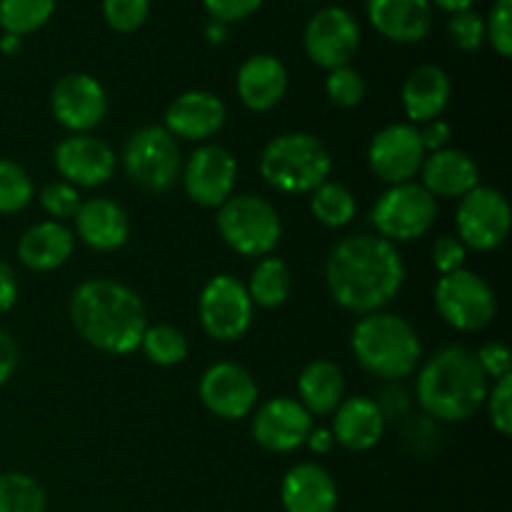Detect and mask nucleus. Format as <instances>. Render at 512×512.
I'll use <instances>...</instances> for the list:
<instances>
[{
  "mask_svg": "<svg viewBox=\"0 0 512 512\" xmlns=\"http://www.w3.org/2000/svg\"><path fill=\"white\" fill-rule=\"evenodd\" d=\"M53 118L68 133H93L108 115V93L88 73H68L50 90Z\"/></svg>",
  "mask_w": 512,
  "mask_h": 512,
  "instance_id": "nucleus-16",
  "label": "nucleus"
},
{
  "mask_svg": "<svg viewBox=\"0 0 512 512\" xmlns=\"http://www.w3.org/2000/svg\"><path fill=\"white\" fill-rule=\"evenodd\" d=\"M18 295H20L18 275H15L13 265L5 263V260L0 258V315L13 310V305L18 303Z\"/></svg>",
  "mask_w": 512,
  "mask_h": 512,
  "instance_id": "nucleus-48",
  "label": "nucleus"
},
{
  "mask_svg": "<svg viewBox=\"0 0 512 512\" xmlns=\"http://www.w3.org/2000/svg\"><path fill=\"white\" fill-rule=\"evenodd\" d=\"M215 228L233 253L243 258L273 255L283 238L278 208L263 195H230L215 215Z\"/></svg>",
  "mask_w": 512,
  "mask_h": 512,
  "instance_id": "nucleus-6",
  "label": "nucleus"
},
{
  "mask_svg": "<svg viewBox=\"0 0 512 512\" xmlns=\"http://www.w3.org/2000/svg\"><path fill=\"white\" fill-rule=\"evenodd\" d=\"M475 360H478L480 370L488 378V383H495V380L512 375L510 350L500 340H488L485 345H480V350H475Z\"/></svg>",
  "mask_w": 512,
  "mask_h": 512,
  "instance_id": "nucleus-43",
  "label": "nucleus"
},
{
  "mask_svg": "<svg viewBox=\"0 0 512 512\" xmlns=\"http://www.w3.org/2000/svg\"><path fill=\"white\" fill-rule=\"evenodd\" d=\"M373 400L375 405H378L380 413H383L385 423H388V420H405L410 415V405H413L410 393L403 388L400 380H388V383L380 388L378 398Z\"/></svg>",
  "mask_w": 512,
  "mask_h": 512,
  "instance_id": "nucleus-44",
  "label": "nucleus"
},
{
  "mask_svg": "<svg viewBox=\"0 0 512 512\" xmlns=\"http://www.w3.org/2000/svg\"><path fill=\"white\" fill-rule=\"evenodd\" d=\"M385 418L378 410L373 398L368 395H350L338 410L333 413V433L335 445L350 450V453H368L383 440Z\"/></svg>",
  "mask_w": 512,
  "mask_h": 512,
  "instance_id": "nucleus-25",
  "label": "nucleus"
},
{
  "mask_svg": "<svg viewBox=\"0 0 512 512\" xmlns=\"http://www.w3.org/2000/svg\"><path fill=\"white\" fill-rule=\"evenodd\" d=\"M260 178L283 195H310L333 175V155L313 133L290 130L265 143L258 158Z\"/></svg>",
  "mask_w": 512,
  "mask_h": 512,
  "instance_id": "nucleus-5",
  "label": "nucleus"
},
{
  "mask_svg": "<svg viewBox=\"0 0 512 512\" xmlns=\"http://www.w3.org/2000/svg\"><path fill=\"white\" fill-rule=\"evenodd\" d=\"M488 378L465 345H445L430 355L415 378V400L435 423H465L485 405Z\"/></svg>",
  "mask_w": 512,
  "mask_h": 512,
  "instance_id": "nucleus-3",
  "label": "nucleus"
},
{
  "mask_svg": "<svg viewBox=\"0 0 512 512\" xmlns=\"http://www.w3.org/2000/svg\"><path fill=\"white\" fill-rule=\"evenodd\" d=\"M403 110L408 123L425 125L430 120L443 118L453 100V83L450 75L440 65L425 63L418 65L405 78L403 90H400Z\"/></svg>",
  "mask_w": 512,
  "mask_h": 512,
  "instance_id": "nucleus-23",
  "label": "nucleus"
},
{
  "mask_svg": "<svg viewBox=\"0 0 512 512\" xmlns=\"http://www.w3.org/2000/svg\"><path fill=\"white\" fill-rule=\"evenodd\" d=\"M368 18L383 38L410 45L428 38L433 5L430 0H368Z\"/></svg>",
  "mask_w": 512,
  "mask_h": 512,
  "instance_id": "nucleus-26",
  "label": "nucleus"
},
{
  "mask_svg": "<svg viewBox=\"0 0 512 512\" xmlns=\"http://www.w3.org/2000/svg\"><path fill=\"white\" fill-rule=\"evenodd\" d=\"M288 68L280 58L270 53L250 55L243 60L235 75V93L240 103L253 113H268L278 108L280 100L288 93Z\"/></svg>",
  "mask_w": 512,
  "mask_h": 512,
  "instance_id": "nucleus-20",
  "label": "nucleus"
},
{
  "mask_svg": "<svg viewBox=\"0 0 512 512\" xmlns=\"http://www.w3.org/2000/svg\"><path fill=\"white\" fill-rule=\"evenodd\" d=\"M433 303L443 323L460 333H480L498 315V295L493 285L465 268L440 275L433 288Z\"/></svg>",
  "mask_w": 512,
  "mask_h": 512,
  "instance_id": "nucleus-9",
  "label": "nucleus"
},
{
  "mask_svg": "<svg viewBox=\"0 0 512 512\" xmlns=\"http://www.w3.org/2000/svg\"><path fill=\"white\" fill-rule=\"evenodd\" d=\"M18 360H20L18 343H15V338L8 333V330L0 328V388H3V385L15 375V370H18Z\"/></svg>",
  "mask_w": 512,
  "mask_h": 512,
  "instance_id": "nucleus-47",
  "label": "nucleus"
},
{
  "mask_svg": "<svg viewBox=\"0 0 512 512\" xmlns=\"http://www.w3.org/2000/svg\"><path fill=\"white\" fill-rule=\"evenodd\" d=\"M440 423H435L428 415H408L403 425V445L408 453L430 455L438 450L440 443Z\"/></svg>",
  "mask_w": 512,
  "mask_h": 512,
  "instance_id": "nucleus-40",
  "label": "nucleus"
},
{
  "mask_svg": "<svg viewBox=\"0 0 512 512\" xmlns=\"http://www.w3.org/2000/svg\"><path fill=\"white\" fill-rule=\"evenodd\" d=\"M35 198V185L28 170L10 158H0V215H15Z\"/></svg>",
  "mask_w": 512,
  "mask_h": 512,
  "instance_id": "nucleus-34",
  "label": "nucleus"
},
{
  "mask_svg": "<svg viewBox=\"0 0 512 512\" xmlns=\"http://www.w3.org/2000/svg\"><path fill=\"white\" fill-rule=\"evenodd\" d=\"M475 0H430V5L445 10V13H463V10H473Z\"/></svg>",
  "mask_w": 512,
  "mask_h": 512,
  "instance_id": "nucleus-51",
  "label": "nucleus"
},
{
  "mask_svg": "<svg viewBox=\"0 0 512 512\" xmlns=\"http://www.w3.org/2000/svg\"><path fill=\"white\" fill-rule=\"evenodd\" d=\"M360 25L350 10L340 5L320 8L303 30L305 55L318 68L335 70L350 65L360 48Z\"/></svg>",
  "mask_w": 512,
  "mask_h": 512,
  "instance_id": "nucleus-13",
  "label": "nucleus"
},
{
  "mask_svg": "<svg viewBox=\"0 0 512 512\" xmlns=\"http://www.w3.org/2000/svg\"><path fill=\"white\" fill-rule=\"evenodd\" d=\"M418 175L420 185L435 200H460L480 185V168L473 155L453 145L425 155Z\"/></svg>",
  "mask_w": 512,
  "mask_h": 512,
  "instance_id": "nucleus-22",
  "label": "nucleus"
},
{
  "mask_svg": "<svg viewBox=\"0 0 512 512\" xmlns=\"http://www.w3.org/2000/svg\"><path fill=\"white\" fill-rule=\"evenodd\" d=\"M305 445H308V448L313 450L315 455H328L330 450L335 448L333 433H330V428H315V425H313V430H310Z\"/></svg>",
  "mask_w": 512,
  "mask_h": 512,
  "instance_id": "nucleus-49",
  "label": "nucleus"
},
{
  "mask_svg": "<svg viewBox=\"0 0 512 512\" xmlns=\"http://www.w3.org/2000/svg\"><path fill=\"white\" fill-rule=\"evenodd\" d=\"M255 318V305L248 288L230 273L213 275L198 298V320L205 335L218 343H235L245 338Z\"/></svg>",
  "mask_w": 512,
  "mask_h": 512,
  "instance_id": "nucleus-10",
  "label": "nucleus"
},
{
  "mask_svg": "<svg viewBox=\"0 0 512 512\" xmlns=\"http://www.w3.org/2000/svg\"><path fill=\"white\" fill-rule=\"evenodd\" d=\"M45 488L28 473H0V512H45Z\"/></svg>",
  "mask_w": 512,
  "mask_h": 512,
  "instance_id": "nucleus-32",
  "label": "nucleus"
},
{
  "mask_svg": "<svg viewBox=\"0 0 512 512\" xmlns=\"http://www.w3.org/2000/svg\"><path fill=\"white\" fill-rule=\"evenodd\" d=\"M73 235L98 253L120 250L130 238V218L113 198H90L80 203L73 218Z\"/></svg>",
  "mask_w": 512,
  "mask_h": 512,
  "instance_id": "nucleus-21",
  "label": "nucleus"
},
{
  "mask_svg": "<svg viewBox=\"0 0 512 512\" xmlns=\"http://www.w3.org/2000/svg\"><path fill=\"white\" fill-rule=\"evenodd\" d=\"M512 210L508 198L498 188L478 185L458 200L455 230L463 245L475 253H493L508 240Z\"/></svg>",
  "mask_w": 512,
  "mask_h": 512,
  "instance_id": "nucleus-11",
  "label": "nucleus"
},
{
  "mask_svg": "<svg viewBox=\"0 0 512 512\" xmlns=\"http://www.w3.org/2000/svg\"><path fill=\"white\" fill-rule=\"evenodd\" d=\"M225 120L228 108L220 95L210 90H185L165 108L163 128L175 140L203 145L225 128Z\"/></svg>",
  "mask_w": 512,
  "mask_h": 512,
  "instance_id": "nucleus-19",
  "label": "nucleus"
},
{
  "mask_svg": "<svg viewBox=\"0 0 512 512\" xmlns=\"http://www.w3.org/2000/svg\"><path fill=\"white\" fill-rule=\"evenodd\" d=\"M448 35L463 53H478L485 40V18L475 10L453 13L448 20Z\"/></svg>",
  "mask_w": 512,
  "mask_h": 512,
  "instance_id": "nucleus-38",
  "label": "nucleus"
},
{
  "mask_svg": "<svg viewBox=\"0 0 512 512\" xmlns=\"http://www.w3.org/2000/svg\"><path fill=\"white\" fill-rule=\"evenodd\" d=\"M20 48H23V38L3 33V38H0V50H3L5 55H18Z\"/></svg>",
  "mask_w": 512,
  "mask_h": 512,
  "instance_id": "nucleus-52",
  "label": "nucleus"
},
{
  "mask_svg": "<svg viewBox=\"0 0 512 512\" xmlns=\"http://www.w3.org/2000/svg\"><path fill=\"white\" fill-rule=\"evenodd\" d=\"M53 165L60 180L75 188H100L118 168V155L93 133H68L53 150Z\"/></svg>",
  "mask_w": 512,
  "mask_h": 512,
  "instance_id": "nucleus-17",
  "label": "nucleus"
},
{
  "mask_svg": "<svg viewBox=\"0 0 512 512\" xmlns=\"http://www.w3.org/2000/svg\"><path fill=\"white\" fill-rule=\"evenodd\" d=\"M38 203L43 208V213L48 215V220L68 223L80 210L83 198H80V190L75 185L65 183V180H53V183L43 185V190L38 195Z\"/></svg>",
  "mask_w": 512,
  "mask_h": 512,
  "instance_id": "nucleus-36",
  "label": "nucleus"
},
{
  "mask_svg": "<svg viewBox=\"0 0 512 512\" xmlns=\"http://www.w3.org/2000/svg\"><path fill=\"white\" fill-rule=\"evenodd\" d=\"M350 348L360 368L385 383L410 378L423 358V343L413 323L388 310L360 315L350 333Z\"/></svg>",
  "mask_w": 512,
  "mask_h": 512,
  "instance_id": "nucleus-4",
  "label": "nucleus"
},
{
  "mask_svg": "<svg viewBox=\"0 0 512 512\" xmlns=\"http://www.w3.org/2000/svg\"><path fill=\"white\" fill-rule=\"evenodd\" d=\"M55 3L58 0H0V28L25 38L53 18Z\"/></svg>",
  "mask_w": 512,
  "mask_h": 512,
  "instance_id": "nucleus-33",
  "label": "nucleus"
},
{
  "mask_svg": "<svg viewBox=\"0 0 512 512\" xmlns=\"http://www.w3.org/2000/svg\"><path fill=\"white\" fill-rule=\"evenodd\" d=\"M310 213L325 228L340 230L353 223V218L358 215V200L348 185L338 183V180H325L310 193Z\"/></svg>",
  "mask_w": 512,
  "mask_h": 512,
  "instance_id": "nucleus-30",
  "label": "nucleus"
},
{
  "mask_svg": "<svg viewBox=\"0 0 512 512\" xmlns=\"http://www.w3.org/2000/svg\"><path fill=\"white\" fill-rule=\"evenodd\" d=\"M365 78L353 68V65H343V68L328 70L325 78V95L335 108H358L365 98Z\"/></svg>",
  "mask_w": 512,
  "mask_h": 512,
  "instance_id": "nucleus-35",
  "label": "nucleus"
},
{
  "mask_svg": "<svg viewBox=\"0 0 512 512\" xmlns=\"http://www.w3.org/2000/svg\"><path fill=\"white\" fill-rule=\"evenodd\" d=\"M420 140H423L425 153H438V150L450 148V140H453V125L448 120L438 118L430 120V123L418 125Z\"/></svg>",
  "mask_w": 512,
  "mask_h": 512,
  "instance_id": "nucleus-46",
  "label": "nucleus"
},
{
  "mask_svg": "<svg viewBox=\"0 0 512 512\" xmlns=\"http://www.w3.org/2000/svg\"><path fill=\"white\" fill-rule=\"evenodd\" d=\"M68 318L83 343L115 358L135 353L150 325L140 295L115 278H88L75 285Z\"/></svg>",
  "mask_w": 512,
  "mask_h": 512,
  "instance_id": "nucleus-2",
  "label": "nucleus"
},
{
  "mask_svg": "<svg viewBox=\"0 0 512 512\" xmlns=\"http://www.w3.org/2000/svg\"><path fill=\"white\" fill-rule=\"evenodd\" d=\"M418 125L390 123L373 135L368 145V165L375 178L388 185L410 183L420 173L425 160Z\"/></svg>",
  "mask_w": 512,
  "mask_h": 512,
  "instance_id": "nucleus-14",
  "label": "nucleus"
},
{
  "mask_svg": "<svg viewBox=\"0 0 512 512\" xmlns=\"http://www.w3.org/2000/svg\"><path fill=\"white\" fill-rule=\"evenodd\" d=\"M75 250V235L65 223H55V220H40V223L30 225L18 240V255L20 265L33 273H50L58 270L73 258Z\"/></svg>",
  "mask_w": 512,
  "mask_h": 512,
  "instance_id": "nucleus-27",
  "label": "nucleus"
},
{
  "mask_svg": "<svg viewBox=\"0 0 512 512\" xmlns=\"http://www.w3.org/2000/svg\"><path fill=\"white\" fill-rule=\"evenodd\" d=\"M263 3L265 0H203L210 20H218V23L225 25L250 18V15L263 8Z\"/></svg>",
  "mask_w": 512,
  "mask_h": 512,
  "instance_id": "nucleus-45",
  "label": "nucleus"
},
{
  "mask_svg": "<svg viewBox=\"0 0 512 512\" xmlns=\"http://www.w3.org/2000/svg\"><path fill=\"white\" fill-rule=\"evenodd\" d=\"M120 163L130 183L150 195H163L180 180L183 153L163 125H145L128 135Z\"/></svg>",
  "mask_w": 512,
  "mask_h": 512,
  "instance_id": "nucleus-7",
  "label": "nucleus"
},
{
  "mask_svg": "<svg viewBox=\"0 0 512 512\" xmlns=\"http://www.w3.org/2000/svg\"><path fill=\"white\" fill-rule=\"evenodd\" d=\"M345 390V375L333 360H313L298 375V403L315 418L333 415L348 398Z\"/></svg>",
  "mask_w": 512,
  "mask_h": 512,
  "instance_id": "nucleus-28",
  "label": "nucleus"
},
{
  "mask_svg": "<svg viewBox=\"0 0 512 512\" xmlns=\"http://www.w3.org/2000/svg\"><path fill=\"white\" fill-rule=\"evenodd\" d=\"M150 15V0H103V18L115 33H135Z\"/></svg>",
  "mask_w": 512,
  "mask_h": 512,
  "instance_id": "nucleus-37",
  "label": "nucleus"
},
{
  "mask_svg": "<svg viewBox=\"0 0 512 512\" xmlns=\"http://www.w3.org/2000/svg\"><path fill=\"white\" fill-rule=\"evenodd\" d=\"M485 40L500 58L512 55V0H495L485 20Z\"/></svg>",
  "mask_w": 512,
  "mask_h": 512,
  "instance_id": "nucleus-41",
  "label": "nucleus"
},
{
  "mask_svg": "<svg viewBox=\"0 0 512 512\" xmlns=\"http://www.w3.org/2000/svg\"><path fill=\"white\" fill-rule=\"evenodd\" d=\"M198 395L205 410L215 418L243 420L258 408L260 390L250 370L230 360H220L203 373Z\"/></svg>",
  "mask_w": 512,
  "mask_h": 512,
  "instance_id": "nucleus-15",
  "label": "nucleus"
},
{
  "mask_svg": "<svg viewBox=\"0 0 512 512\" xmlns=\"http://www.w3.org/2000/svg\"><path fill=\"white\" fill-rule=\"evenodd\" d=\"M430 258H433L435 270L440 275L455 273V270L465 268V260H468V248L463 245V240L458 235H440L433 243L430 250Z\"/></svg>",
  "mask_w": 512,
  "mask_h": 512,
  "instance_id": "nucleus-42",
  "label": "nucleus"
},
{
  "mask_svg": "<svg viewBox=\"0 0 512 512\" xmlns=\"http://www.w3.org/2000/svg\"><path fill=\"white\" fill-rule=\"evenodd\" d=\"M313 430V415L295 398L278 395L265 400L253 413V440L268 453H293L303 448Z\"/></svg>",
  "mask_w": 512,
  "mask_h": 512,
  "instance_id": "nucleus-18",
  "label": "nucleus"
},
{
  "mask_svg": "<svg viewBox=\"0 0 512 512\" xmlns=\"http://www.w3.org/2000/svg\"><path fill=\"white\" fill-rule=\"evenodd\" d=\"M203 35L210 45H223L228 40V25L218 23V20H208Z\"/></svg>",
  "mask_w": 512,
  "mask_h": 512,
  "instance_id": "nucleus-50",
  "label": "nucleus"
},
{
  "mask_svg": "<svg viewBox=\"0 0 512 512\" xmlns=\"http://www.w3.org/2000/svg\"><path fill=\"white\" fill-rule=\"evenodd\" d=\"M245 288H248L253 305H258V308H280V305L288 303L290 290H293V273H290V265L285 263L283 258L265 255V258H260L258 263H255Z\"/></svg>",
  "mask_w": 512,
  "mask_h": 512,
  "instance_id": "nucleus-29",
  "label": "nucleus"
},
{
  "mask_svg": "<svg viewBox=\"0 0 512 512\" xmlns=\"http://www.w3.org/2000/svg\"><path fill=\"white\" fill-rule=\"evenodd\" d=\"M338 500L333 475L318 463L293 465L280 483V503L285 512H335Z\"/></svg>",
  "mask_w": 512,
  "mask_h": 512,
  "instance_id": "nucleus-24",
  "label": "nucleus"
},
{
  "mask_svg": "<svg viewBox=\"0 0 512 512\" xmlns=\"http://www.w3.org/2000/svg\"><path fill=\"white\" fill-rule=\"evenodd\" d=\"M325 285L338 308L353 315L378 313L403 290V255L375 233L340 238L325 258Z\"/></svg>",
  "mask_w": 512,
  "mask_h": 512,
  "instance_id": "nucleus-1",
  "label": "nucleus"
},
{
  "mask_svg": "<svg viewBox=\"0 0 512 512\" xmlns=\"http://www.w3.org/2000/svg\"><path fill=\"white\" fill-rule=\"evenodd\" d=\"M138 350H143L145 358L158 368H175V365L188 360L190 343L188 335L175 325L155 323L145 328Z\"/></svg>",
  "mask_w": 512,
  "mask_h": 512,
  "instance_id": "nucleus-31",
  "label": "nucleus"
},
{
  "mask_svg": "<svg viewBox=\"0 0 512 512\" xmlns=\"http://www.w3.org/2000/svg\"><path fill=\"white\" fill-rule=\"evenodd\" d=\"M485 408H488L490 425L498 435L510 438L512 435V375L500 378L490 383L488 398H485Z\"/></svg>",
  "mask_w": 512,
  "mask_h": 512,
  "instance_id": "nucleus-39",
  "label": "nucleus"
},
{
  "mask_svg": "<svg viewBox=\"0 0 512 512\" xmlns=\"http://www.w3.org/2000/svg\"><path fill=\"white\" fill-rule=\"evenodd\" d=\"M438 218V200L420 183L388 185L370 210V225L375 235L388 243H413L428 235Z\"/></svg>",
  "mask_w": 512,
  "mask_h": 512,
  "instance_id": "nucleus-8",
  "label": "nucleus"
},
{
  "mask_svg": "<svg viewBox=\"0 0 512 512\" xmlns=\"http://www.w3.org/2000/svg\"><path fill=\"white\" fill-rule=\"evenodd\" d=\"M180 183L195 205L218 210L230 195H235L238 160L223 145L203 143L183 160Z\"/></svg>",
  "mask_w": 512,
  "mask_h": 512,
  "instance_id": "nucleus-12",
  "label": "nucleus"
}]
</instances>
